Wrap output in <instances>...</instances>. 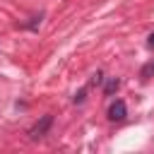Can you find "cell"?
Returning <instances> with one entry per match:
<instances>
[{"mask_svg":"<svg viewBox=\"0 0 154 154\" xmlns=\"http://www.w3.org/2000/svg\"><path fill=\"white\" fill-rule=\"evenodd\" d=\"M91 82H94V84H101V82H103V75H101V72H96V75L91 77Z\"/></svg>","mask_w":154,"mask_h":154,"instance_id":"obj_4","label":"cell"},{"mask_svg":"<svg viewBox=\"0 0 154 154\" xmlns=\"http://www.w3.org/2000/svg\"><path fill=\"white\" fill-rule=\"evenodd\" d=\"M51 125H53V116H43L34 128H29V132H26V135H29V140H41V137L48 132V128H51Z\"/></svg>","mask_w":154,"mask_h":154,"instance_id":"obj_1","label":"cell"},{"mask_svg":"<svg viewBox=\"0 0 154 154\" xmlns=\"http://www.w3.org/2000/svg\"><path fill=\"white\" fill-rule=\"evenodd\" d=\"M118 84H120V82H118L116 77H111V79L106 82V89H103V91H106V94H113V91L118 89Z\"/></svg>","mask_w":154,"mask_h":154,"instance_id":"obj_3","label":"cell"},{"mask_svg":"<svg viewBox=\"0 0 154 154\" xmlns=\"http://www.w3.org/2000/svg\"><path fill=\"white\" fill-rule=\"evenodd\" d=\"M125 116H128L125 101H120V99H118V101H113V103L108 106V118H111V120H123Z\"/></svg>","mask_w":154,"mask_h":154,"instance_id":"obj_2","label":"cell"},{"mask_svg":"<svg viewBox=\"0 0 154 154\" xmlns=\"http://www.w3.org/2000/svg\"><path fill=\"white\" fill-rule=\"evenodd\" d=\"M149 46H154V31L149 34Z\"/></svg>","mask_w":154,"mask_h":154,"instance_id":"obj_5","label":"cell"}]
</instances>
